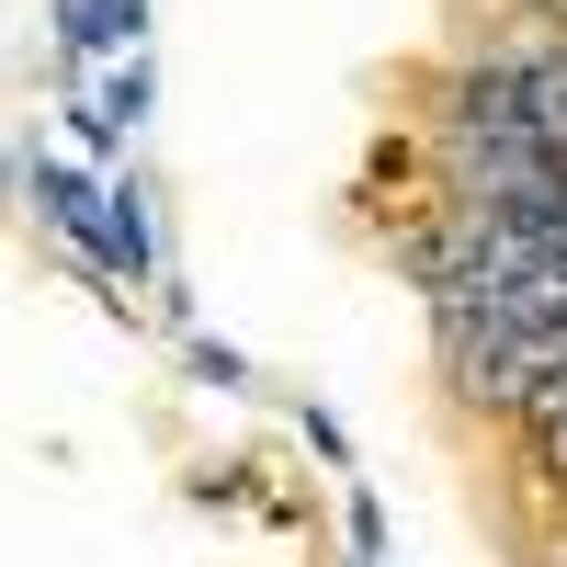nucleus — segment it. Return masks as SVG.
<instances>
[{
  "mask_svg": "<svg viewBox=\"0 0 567 567\" xmlns=\"http://www.w3.org/2000/svg\"><path fill=\"white\" fill-rule=\"evenodd\" d=\"M523 432H534V454H545L556 477H567V374H556V386H534V398H523Z\"/></svg>",
  "mask_w": 567,
  "mask_h": 567,
  "instance_id": "obj_1",
  "label": "nucleus"
}]
</instances>
